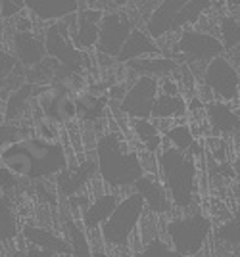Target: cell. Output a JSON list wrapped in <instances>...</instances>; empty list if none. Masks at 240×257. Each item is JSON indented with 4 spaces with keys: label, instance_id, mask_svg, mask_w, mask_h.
<instances>
[{
    "label": "cell",
    "instance_id": "cell-9",
    "mask_svg": "<svg viewBox=\"0 0 240 257\" xmlns=\"http://www.w3.org/2000/svg\"><path fill=\"white\" fill-rule=\"evenodd\" d=\"M137 25L127 12L109 10L104 12V18L100 22V35L96 43V52L108 54L111 58H117L125 41L129 39L131 31Z\"/></svg>",
    "mask_w": 240,
    "mask_h": 257
},
{
    "label": "cell",
    "instance_id": "cell-7",
    "mask_svg": "<svg viewBox=\"0 0 240 257\" xmlns=\"http://www.w3.org/2000/svg\"><path fill=\"white\" fill-rule=\"evenodd\" d=\"M200 81L213 90L215 100H221V102H234V104L238 106L240 71L236 69V65L229 60L227 54L213 58V60L206 65V69H204V73L200 77Z\"/></svg>",
    "mask_w": 240,
    "mask_h": 257
},
{
    "label": "cell",
    "instance_id": "cell-3",
    "mask_svg": "<svg viewBox=\"0 0 240 257\" xmlns=\"http://www.w3.org/2000/svg\"><path fill=\"white\" fill-rule=\"evenodd\" d=\"M213 232V221L200 207L183 211L165 223V238L186 257H196Z\"/></svg>",
    "mask_w": 240,
    "mask_h": 257
},
{
    "label": "cell",
    "instance_id": "cell-32",
    "mask_svg": "<svg viewBox=\"0 0 240 257\" xmlns=\"http://www.w3.org/2000/svg\"><path fill=\"white\" fill-rule=\"evenodd\" d=\"M217 37L225 46V54L240 44V18L234 14H225L219 18Z\"/></svg>",
    "mask_w": 240,
    "mask_h": 257
},
{
    "label": "cell",
    "instance_id": "cell-35",
    "mask_svg": "<svg viewBox=\"0 0 240 257\" xmlns=\"http://www.w3.org/2000/svg\"><path fill=\"white\" fill-rule=\"evenodd\" d=\"M215 238L223 244L229 246H240V202L236 205V211L229 221L221 223L215 228Z\"/></svg>",
    "mask_w": 240,
    "mask_h": 257
},
{
    "label": "cell",
    "instance_id": "cell-26",
    "mask_svg": "<svg viewBox=\"0 0 240 257\" xmlns=\"http://www.w3.org/2000/svg\"><path fill=\"white\" fill-rule=\"evenodd\" d=\"M64 228H66L67 242L71 246V257H90L92 246H90V238H88L83 221L67 215L64 221Z\"/></svg>",
    "mask_w": 240,
    "mask_h": 257
},
{
    "label": "cell",
    "instance_id": "cell-5",
    "mask_svg": "<svg viewBox=\"0 0 240 257\" xmlns=\"http://www.w3.org/2000/svg\"><path fill=\"white\" fill-rule=\"evenodd\" d=\"M223 54H225V46L217 35L186 27L179 33L173 52L169 54V58L177 60L179 64H188L194 75L202 77L206 65L213 58L223 56Z\"/></svg>",
    "mask_w": 240,
    "mask_h": 257
},
{
    "label": "cell",
    "instance_id": "cell-47",
    "mask_svg": "<svg viewBox=\"0 0 240 257\" xmlns=\"http://www.w3.org/2000/svg\"><path fill=\"white\" fill-rule=\"evenodd\" d=\"M90 257H109V253L102 246H94V247H92V253H90Z\"/></svg>",
    "mask_w": 240,
    "mask_h": 257
},
{
    "label": "cell",
    "instance_id": "cell-39",
    "mask_svg": "<svg viewBox=\"0 0 240 257\" xmlns=\"http://www.w3.org/2000/svg\"><path fill=\"white\" fill-rule=\"evenodd\" d=\"M25 8V0H0V18L12 20L16 16H20Z\"/></svg>",
    "mask_w": 240,
    "mask_h": 257
},
{
    "label": "cell",
    "instance_id": "cell-53",
    "mask_svg": "<svg viewBox=\"0 0 240 257\" xmlns=\"http://www.w3.org/2000/svg\"><path fill=\"white\" fill-rule=\"evenodd\" d=\"M238 18H240V16H238Z\"/></svg>",
    "mask_w": 240,
    "mask_h": 257
},
{
    "label": "cell",
    "instance_id": "cell-24",
    "mask_svg": "<svg viewBox=\"0 0 240 257\" xmlns=\"http://www.w3.org/2000/svg\"><path fill=\"white\" fill-rule=\"evenodd\" d=\"M39 85H33V83H25V85L16 86L10 92V96L4 104V121H20V119L25 117L27 109L31 106L33 98L37 96V88Z\"/></svg>",
    "mask_w": 240,
    "mask_h": 257
},
{
    "label": "cell",
    "instance_id": "cell-40",
    "mask_svg": "<svg viewBox=\"0 0 240 257\" xmlns=\"http://www.w3.org/2000/svg\"><path fill=\"white\" fill-rule=\"evenodd\" d=\"M20 181H22V179H20L18 175H14L8 167H4V165L0 163V186L6 190V194H8V196H10V192L18 190Z\"/></svg>",
    "mask_w": 240,
    "mask_h": 257
},
{
    "label": "cell",
    "instance_id": "cell-6",
    "mask_svg": "<svg viewBox=\"0 0 240 257\" xmlns=\"http://www.w3.org/2000/svg\"><path fill=\"white\" fill-rule=\"evenodd\" d=\"M18 144L31 156V160L35 163L33 181H44V179L56 177L58 173L64 171L69 165L67 152L64 150V146L60 142L50 144V142L37 139L35 135H27V137L18 140Z\"/></svg>",
    "mask_w": 240,
    "mask_h": 257
},
{
    "label": "cell",
    "instance_id": "cell-29",
    "mask_svg": "<svg viewBox=\"0 0 240 257\" xmlns=\"http://www.w3.org/2000/svg\"><path fill=\"white\" fill-rule=\"evenodd\" d=\"M46 115L56 119V121L62 123L64 127L69 125V123H75V119H79V107H77L75 94L64 92L62 96L56 100L54 106L50 107V111H48Z\"/></svg>",
    "mask_w": 240,
    "mask_h": 257
},
{
    "label": "cell",
    "instance_id": "cell-4",
    "mask_svg": "<svg viewBox=\"0 0 240 257\" xmlns=\"http://www.w3.org/2000/svg\"><path fill=\"white\" fill-rule=\"evenodd\" d=\"M144 211L146 204L142 196L135 190H129V194L121 198L111 217L100 226L104 244L111 249H127L131 246V238L139 230V223Z\"/></svg>",
    "mask_w": 240,
    "mask_h": 257
},
{
    "label": "cell",
    "instance_id": "cell-36",
    "mask_svg": "<svg viewBox=\"0 0 240 257\" xmlns=\"http://www.w3.org/2000/svg\"><path fill=\"white\" fill-rule=\"evenodd\" d=\"M27 135H29V128L22 127V125H14L10 121H4V123H0V148H6Z\"/></svg>",
    "mask_w": 240,
    "mask_h": 257
},
{
    "label": "cell",
    "instance_id": "cell-38",
    "mask_svg": "<svg viewBox=\"0 0 240 257\" xmlns=\"http://www.w3.org/2000/svg\"><path fill=\"white\" fill-rule=\"evenodd\" d=\"M20 67V60L8 52H0V85L10 75H16V69Z\"/></svg>",
    "mask_w": 240,
    "mask_h": 257
},
{
    "label": "cell",
    "instance_id": "cell-44",
    "mask_svg": "<svg viewBox=\"0 0 240 257\" xmlns=\"http://www.w3.org/2000/svg\"><path fill=\"white\" fill-rule=\"evenodd\" d=\"M33 29V16L31 14H20L16 22V31H31Z\"/></svg>",
    "mask_w": 240,
    "mask_h": 257
},
{
    "label": "cell",
    "instance_id": "cell-46",
    "mask_svg": "<svg viewBox=\"0 0 240 257\" xmlns=\"http://www.w3.org/2000/svg\"><path fill=\"white\" fill-rule=\"evenodd\" d=\"M232 169H234V181L240 182V150H238V154H236L234 161H232Z\"/></svg>",
    "mask_w": 240,
    "mask_h": 257
},
{
    "label": "cell",
    "instance_id": "cell-31",
    "mask_svg": "<svg viewBox=\"0 0 240 257\" xmlns=\"http://www.w3.org/2000/svg\"><path fill=\"white\" fill-rule=\"evenodd\" d=\"M20 236V221L18 213L10 204V200L0 204V244L14 242Z\"/></svg>",
    "mask_w": 240,
    "mask_h": 257
},
{
    "label": "cell",
    "instance_id": "cell-27",
    "mask_svg": "<svg viewBox=\"0 0 240 257\" xmlns=\"http://www.w3.org/2000/svg\"><path fill=\"white\" fill-rule=\"evenodd\" d=\"M188 104L181 94H164L160 92L152 107V119H179V123H183Z\"/></svg>",
    "mask_w": 240,
    "mask_h": 257
},
{
    "label": "cell",
    "instance_id": "cell-21",
    "mask_svg": "<svg viewBox=\"0 0 240 257\" xmlns=\"http://www.w3.org/2000/svg\"><path fill=\"white\" fill-rule=\"evenodd\" d=\"M22 238L27 244L46 247V249L54 251L56 255H71V246H69L67 238L56 234L48 228H43V226L25 225L22 228Z\"/></svg>",
    "mask_w": 240,
    "mask_h": 257
},
{
    "label": "cell",
    "instance_id": "cell-10",
    "mask_svg": "<svg viewBox=\"0 0 240 257\" xmlns=\"http://www.w3.org/2000/svg\"><path fill=\"white\" fill-rule=\"evenodd\" d=\"M158 94H160V79L139 75L129 86L119 106L131 119H148L152 117V107Z\"/></svg>",
    "mask_w": 240,
    "mask_h": 257
},
{
    "label": "cell",
    "instance_id": "cell-17",
    "mask_svg": "<svg viewBox=\"0 0 240 257\" xmlns=\"http://www.w3.org/2000/svg\"><path fill=\"white\" fill-rule=\"evenodd\" d=\"M25 8L39 22H62L79 12V0H25Z\"/></svg>",
    "mask_w": 240,
    "mask_h": 257
},
{
    "label": "cell",
    "instance_id": "cell-13",
    "mask_svg": "<svg viewBox=\"0 0 240 257\" xmlns=\"http://www.w3.org/2000/svg\"><path fill=\"white\" fill-rule=\"evenodd\" d=\"M135 192H139L146 204V209L156 215H169L173 211V202L167 194V188L160 179L158 173H144L133 186Z\"/></svg>",
    "mask_w": 240,
    "mask_h": 257
},
{
    "label": "cell",
    "instance_id": "cell-37",
    "mask_svg": "<svg viewBox=\"0 0 240 257\" xmlns=\"http://www.w3.org/2000/svg\"><path fill=\"white\" fill-rule=\"evenodd\" d=\"M206 150L209 154V158L217 161V163H225L227 161V156H229V146L223 137H206Z\"/></svg>",
    "mask_w": 240,
    "mask_h": 257
},
{
    "label": "cell",
    "instance_id": "cell-30",
    "mask_svg": "<svg viewBox=\"0 0 240 257\" xmlns=\"http://www.w3.org/2000/svg\"><path fill=\"white\" fill-rule=\"evenodd\" d=\"M196 144V137L192 133V127L186 123H175L171 128L164 133V146H175L183 152H190Z\"/></svg>",
    "mask_w": 240,
    "mask_h": 257
},
{
    "label": "cell",
    "instance_id": "cell-20",
    "mask_svg": "<svg viewBox=\"0 0 240 257\" xmlns=\"http://www.w3.org/2000/svg\"><path fill=\"white\" fill-rule=\"evenodd\" d=\"M127 69L137 73V75H148L156 77V79H164V77H171L177 73L179 69V62L165 56V54H158V56H146V58H137L127 62Z\"/></svg>",
    "mask_w": 240,
    "mask_h": 257
},
{
    "label": "cell",
    "instance_id": "cell-51",
    "mask_svg": "<svg viewBox=\"0 0 240 257\" xmlns=\"http://www.w3.org/2000/svg\"><path fill=\"white\" fill-rule=\"evenodd\" d=\"M0 115H4V102H2V98H0Z\"/></svg>",
    "mask_w": 240,
    "mask_h": 257
},
{
    "label": "cell",
    "instance_id": "cell-8",
    "mask_svg": "<svg viewBox=\"0 0 240 257\" xmlns=\"http://www.w3.org/2000/svg\"><path fill=\"white\" fill-rule=\"evenodd\" d=\"M44 46H46V54L50 58L58 60L60 64L75 71V73H81L83 65H85V56H83V50H79L73 41H71V33L67 29L66 22H54L50 27L44 29Z\"/></svg>",
    "mask_w": 240,
    "mask_h": 257
},
{
    "label": "cell",
    "instance_id": "cell-48",
    "mask_svg": "<svg viewBox=\"0 0 240 257\" xmlns=\"http://www.w3.org/2000/svg\"><path fill=\"white\" fill-rule=\"evenodd\" d=\"M133 2H135V0H111V4H113L115 8H125V6H129Z\"/></svg>",
    "mask_w": 240,
    "mask_h": 257
},
{
    "label": "cell",
    "instance_id": "cell-1",
    "mask_svg": "<svg viewBox=\"0 0 240 257\" xmlns=\"http://www.w3.org/2000/svg\"><path fill=\"white\" fill-rule=\"evenodd\" d=\"M94 158L98 163L100 181L115 192L123 188L133 190L135 182L146 173L141 152L125 140L121 131H106L100 135Z\"/></svg>",
    "mask_w": 240,
    "mask_h": 257
},
{
    "label": "cell",
    "instance_id": "cell-14",
    "mask_svg": "<svg viewBox=\"0 0 240 257\" xmlns=\"http://www.w3.org/2000/svg\"><path fill=\"white\" fill-rule=\"evenodd\" d=\"M102 18H104V10H98V8H85V10L77 12V22L75 29L71 31V41L79 50L88 52L96 48Z\"/></svg>",
    "mask_w": 240,
    "mask_h": 257
},
{
    "label": "cell",
    "instance_id": "cell-18",
    "mask_svg": "<svg viewBox=\"0 0 240 257\" xmlns=\"http://www.w3.org/2000/svg\"><path fill=\"white\" fill-rule=\"evenodd\" d=\"M121 196L119 192H115V190H109V192H102L98 194L90 205H88L87 209L81 213V221H83V225L87 230H94V228H100V226L104 225L106 221H108L111 213L115 211V207L117 204L121 202Z\"/></svg>",
    "mask_w": 240,
    "mask_h": 257
},
{
    "label": "cell",
    "instance_id": "cell-12",
    "mask_svg": "<svg viewBox=\"0 0 240 257\" xmlns=\"http://www.w3.org/2000/svg\"><path fill=\"white\" fill-rule=\"evenodd\" d=\"M206 121L215 137H240V107L234 102L213 100L206 104Z\"/></svg>",
    "mask_w": 240,
    "mask_h": 257
},
{
    "label": "cell",
    "instance_id": "cell-2",
    "mask_svg": "<svg viewBox=\"0 0 240 257\" xmlns=\"http://www.w3.org/2000/svg\"><path fill=\"white\" fill-rule=\"evenodd\" d=\"M198 160L190 152L175 146H164L158 154V175L167 188L173 207L183 211L194 209L198 204Z\"/></svg>",
    "mask_w": 240,
    "mask_h": 257
},
{
    "label": "cell",
    "instance_id": "cell-16",
    "mask_svg": "<svg viewBox=\"0 0 240 257\" xmlns=\"http://www.w3.org/2000/svg\"><path fill=\"white\" fill-rule=\"evenodd\" d=\"M158 54H164L160 43L154 39L150 33L142 27H135L129 35V39L125 41L123 48H121L119 56L115 58V62L119 64H127L131 60L137 58H146V56H158Z\"/></svg>",
    "mask_w": 240,
    "mask_h": 257
},
{
    "label": "cell",
    "instance_id": "cell-50",
    "mask_svg": "<svg viewBox=\"0 0 240 257\" xmlns=\"http://www.w3.org/2000/svg\"><path fill=\"white\" fill-rule=\"evenodd\" d=\"M12 257H25V251H16Z\"/></svg>",
    "mask_w": 240,
    "mask_h": 257
},
{
    "label": "cell",
    "instance_id": "cell-41",
    "mask_svg": "<svg viewBox=\"0 0 240 257\" xmlns=\"http://www.w3.org/2000/svg\"><path fill=\"white\" fill-rule=\"evenodd\" d=\"M92 202V198L88 196L87 192H79L75 196H69L67 198V204H69V209L75 213V211H85L88 205Z\"/></svg>",
    "mask_w": 240,
    "mask_h": 257
},
{
    "label": "cell",
    "instance_id": "cell-42",
    "mask_svg": "<svg viewBox=\"0 0 240 257\" xmlns=\"http://www.w3.org/2000/svg\"><path fill=\"white\" fill-rule=\"evenodd\" d=\"M48 188H50V186H48L46 181H37V184H35V190L39 194V198H41L43 202H46V204L56 205L58 204V198H56V196H60V194H58V190H56V192H50Z\"/></svg>",
    "mask_w": 240,
    "mask_h": 257
},
{
    "label": "cell",
    "instance_id": "cell-45",
    "mask_svg": "<svg viewBox=\"0 0 240 257\" xmlns=\"http://www.w3.org/2000/svg\"><path fill=\"white\" fill-rule=\"evenodd\" d=\"M227 8H229L230 14L240 16V0H227Z\"/></svg>",
    "mask_w": 240,
    "mask_h": 257
},
{
    "label": "cell",
    "instance_id": "cell-11",
    "mask_svg": "<svg viewBox=\"0 0 240 257\" xmlns=\"http://www.w3.org/2000/svg\"><path fill=\"white\" fill-rule=\"evenodd\" d=\"M98 175V163L94 160H81L79 163H69L64 171L56 175V190L60 196H75L79 194L87 184H92L96 181Z\"/></svg>",
    "mask_w": 240,
    "mask_h": 257
},
{
    "label": "cell",
    "instance_id": "cell-19",
    "mask_svg": "<svg viewBox=\"0 0 240 257\" xmlns=\"http://www.w3.org/2000/svg\"><path fill=\"white\" fill-rule=\"evenodd\" d=\"M12 44H14L16 58L25 67H35L46 58L44 39L37 37L33 31H16L14 39H12Z\"/></svg>",
    "mask_w": 240,
    "mask_h": 257
},
{
    "label": "cell",
    "instance_id": "cell-25",
    "mask_svg": "<svg viewBox=\"0 0 240 257\" xmlns=\"http://www.w3.org/2000/svg\"><path fill=\"white\" fill-rule=\"evenodd\" d=\"M148 119H131V131L142 148L150 154H160L164 148V133L160 131L156 121Z\"/></svg>",
    "mask_w": 240,
    "mask_h": 257
},
{
    "label": "cell",
    "instance_id": "cell-15",
    "mask_svg": "<svg viewBox=\"0 0 240 257\" xmlns=\"http://www.w3.org/2000/svg\"><path fill=\"white\" fill-rule=\"evenodd\" d=\"M186 2L188 0H160V4L156 6L148 22L144 23V29L150 33L156 41H162L164 37L171 33L175 20Z\"/></svg>",
    "mask_w": 240,
    "mask_h": 257
},
{
    "label": "cell",
    "instance_id": "cell-23",
    "mask_svg": "<svg viewBox=\"0 0 240 257\" xmlns=\"http://www.w3.org/2000/svg\"><path fill=\"white\" fill-rule=\"evenodd\" d=\"M0 163L4 167H8L14 175H18L20 179L33 181L35 163L31 160V156L23 150L18 142H14L6 148H0Z\"/></svg>",
    "mask_w": 240,
    "mask_h": 257
},
{
    "label": "cell",
    "instance_id": "cell-33",
    "mask_svg": "<svg viewBox=\"0 0 240 257\" xmlns=\"http://www.w3.org/2000/svg\"><path fill=\"white\" fill-rule=\"evenodd\" d=\"M62 123H58L56 119L48 117V115H41V117L35 121L33 135L37 139L44 140V142H50V144H58L60 139L64 137V128L60 127Z\"/></svg>",
    "mask_w": 240,
    "mask_h": 257
},
{
    "label": "cell",
    "instance_id": "cell-28",
    "mask_svg": "<svg viewBox=\"0 0 240 257\" xmlns=\"http://www.w3.org/2000/svg\"><path fill=\"white\" fill-rule=\"evenodd\" d=\"M211 10H213V2L211 0H188L179 12L171 33H181L186 27H194L207 12Z\"/></svg>",
    "mask_w": 240,
    "mask_h": 257
},
{
    "label": "cell",
    "instance_id": "cell-52",
    "mask_svg": "<svg viewBox=\"0 0 240 257\" xmlns=\"http://www.w3.org/2000/svg\"><path fill=\"white\" fill-rule=\"evenodd\" d=\"M121 257H133V253H123Z\"/></svg>",
    "mask_w": 240,
    "mask_h": 257
},
{
    "label": "cell",
    "instance_id": "cell-34",
    "mask_svg": "<svg viewBox=\"0 0 240 257\" xmlns=\"http://www.w3.org/2000/svg\"><path fill=\"white\" fill-rule=\"evenodd\" d=\"M133 257H186L179 253L169 242H165L162 236H156L150 242H146L142 249L133 251Z\"/></svg>",
    "mask_w": 240,
    "mask_h": 257
},
{
    "label": "cell",
    "instance_id": "cell-43",
    "mask_svg": "<svg viewBox=\"0 0 240 257\" xmlns=\"http://www.w3.org/2000/svg\"><path fill=\"white\" fill-rule=\"evenodd\" d=\"M25 257H56V253L54 251H50V249H46V247L29 244L27 249H25Z\"/></svg>",
    "mask_w": 240,
    "mask_h": 257
},
{
    "label": "cell",
    "instance_id": "cell-49",
    "mask_svg": "<svg viewBox=\"0 0 240 257\" xmlns=\"http://www.w3.org/2000/svg\"><path fill=\"white\" fill-rule=\"evenodd\" d=\"M6 200H8V194H6V190L0 186V204H2V202H6Z\"/></svg>",
    "mask_w": 240,
    "mask_h": 257
},
{
    "label": "cell",
    "instance_id": "cell-22",
    "mask_svg": "<svg viewBox=\"0 0 240 257\" xmlns=\"http://www.w3.org/2000/svg\"><path fill=\"white\" fill-rule=\"evenodd\" d=\"M77 107H79V119L81 121H98L104 117L106 107L109 106V96L104 90H94V86L83 88L75 94Z\"/></svg>",
    "mask_w": 240,
    "mask_h": 257
}]
</instances>
